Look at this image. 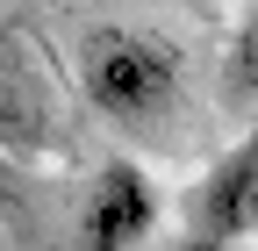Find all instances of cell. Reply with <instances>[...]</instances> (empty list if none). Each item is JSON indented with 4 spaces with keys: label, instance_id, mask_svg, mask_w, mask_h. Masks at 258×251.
Instances as JSON below:
<instances>
[{
    "label": "cell",
    "instance_id": "6da1fadb",
    "mask_svg": "<svg viewBox=\"0 0 258 251\" xmlns=\"http://www.w3.org/2000/svg\"><path fill=\"white\" fill-rule=\"evenodd\" d=\"M72 79L79 101L129 137H165V122L179 115V50L137 22L86 29L72 50Z\"/></svg>",
    "mask_w": 258,
    "mask_h": 251
},
{
    "label": "cell",
    "instance_id": "7a4b0ae2",
    "mask_svg": "<svg viewBox=\"0 0 258 251\" xmlns=\"http://www.w3.org/2000/svg\"><path fill=\"white\" fill-rule=\"evenodd\" d=\"M64 151H72V130H64V93L50 57L15 22H0V158L22 172L64 158Z\"/></svg>",
    "mask_w": 258,
    "mask_h": 251
},
{
    "label": "cell",
    "instance_id": "3957f363",
    "mask_svg": "<svg viewBox=\"0 0 258 251\" xmlns=\"http://www.w3.org/2000/svg\"><path fill=\"white\" fill-rule=\"evenodd\" d=\"M151 230H158V186L129 158H108L72 201V251H144Z\"/></svg>",
    "mask_w": 258,
    "mask_h": 251
},
{
    "label": "cell",
    "instance_id": "277c9868",
    "mask_svg": "<svg viewBox=\"0 0 258 251\" xmlns=\"http://www.w3.org/2000/svg\"><path fill=\"white\" fill-rule=\"evenodd\" d=\"M194 237H208V244L258 237V122L201 172V186H194Z\"/></svg>",
    "mask_w": 258,
    "mask_h": 251
},
{
    "label": "cell",
    "instance_id": "5b68a950",
    "mask_svg": "<svg viewBox=\"0 0 258 251\" xmlns=\"http://www.w3.org/2000/svg\"><path fill=\"white\" fill-rule=\"evenodd\" d=\"M0 223H8L15 237H29V186H22V172L0 158Z\"/></svg>",
    "mask_w": 258,
    "mask_h": 251
},
{
    "label": "cell",
    "instance_id": "8992f818",
    "mask_svg": "<svg viewBox=\"0 0 258 251\" xmlns=\"http://www.w3.org/2000/svg\"><path fill=\"white\" fill-rule=\"evenodd\" d=\"M179 251H230V244H208V237H186Z\"/></svg>",
    "mask_w": 258,
    "mask_h": 251
},
{
    "label": "cell",
    "instance_id": "52a82bcc",
    "mask_svg": "<svg viewBox=\"0 0 258 251\" xmlns=\"http://www.w3.org/2000/svg\"><path fill=\"white\" fill-rule=\"evenodd\" d=\"M172 8H208V0H172Z\"/></svg>",
    "mask_w": 258,
    "mask_h": 251
}]
</instances>
